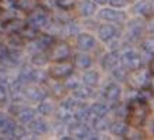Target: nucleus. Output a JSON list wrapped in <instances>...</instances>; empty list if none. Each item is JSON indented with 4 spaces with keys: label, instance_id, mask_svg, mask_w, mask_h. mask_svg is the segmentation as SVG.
<instances>
[{
    "label": "nucleus",
    "instance_id": "1",
    "mask_svg": "<svg viewBox=\"0 0 154 140\" xmlns=\"http://www.w3.org/2000/svg\"><path fill=\"white\" fill-rule=\"evenodd\" d=\"M149 115V107L147 103L140 101L137 98H133L130 102L127 103V116L126 122L129 123V126L133 127H140L144 125L146 119Z\"/></svg>",
    "mask_w": 154,
    "mask_h": 140
},
{
    "label": "nucleus",
    "instance_id": "2",
    "mask_svg": "<svg viewBox=\"0 0 154 140\" xmlns=\"http://www.w3.org/2000/svg\"><path fill=\"white\" fill-rule=\"evenodd\" d=\"M51 20L52 19L50 17V11L42 5H38L33 11L28 13L26 23L30 24L31 27L40 30V31H42V30H47V27L51 23Z\"/></svg>",
    "mask_w": 154,
    "mask_h": 140
},
{
    "label": "nucleus",
    "instance_id": "3",
    "mask_svg": "<svg viewBox=\"0 0 154 140\" xmlns=\"http://www.w3.org/2000/svg\"><path fill=\"white\" fill-rule=\"evenodd\" d=\"M74 62L65 60V61H52V64L48 68V76L50 79L55 81H64L71 74H74Z\"/></svg>",
    "mask_w": 154,
    "mask_h": 140
},
{
    "label": "nucleus",
    "instance_id": "4",
    "mask_svg": "<svg viewBox=\"0 0 154 140\" xmlns=\"http://www.w3.org/2000/svg\"><path fill=\"white\" fill-rule=\"evenodd\" d=\"M150 78H151V72L141 67V68H137V70L129 71V75H127L126 81L131 88L137 91V89L149 88Z\"/></svg>",
    "mask_w": 154,
    "mask_h": 140
},
{
    "label": "nucleus",
    "instance_id": "5",
    "mask_svg": "<svg viewBox=\"0 0 154 140\" xmlns=\"http://www.w3.org/2000/svg\"><path fill=\"white\" fill-rule=\"evenodd\" d=\"M120 64L127 71H133L143 67V58L136 50H126L120 54Z\"/></svg>",
    "mask_w": 154,
    "mask_h": 140
},
{
    "label": "nucleus",
    "instance_id": "6",
    "mask_svg": "<svg viewBox=\"0 0 154 140\" xmlns=\"http://www.w3.org/2000/svg\"><path fill=\"white\" fill-rule=\"evenodd\" d=\"M50 54V60L51 61H65L69 60L72 52H71V47L65 41H57L51 47V50L48 51Z\"/></svg>",
    "mask_w": 154,
    "mask_h": 140
},
{
    "label": "nucleus",
    "instance_id": "7",
    "mask_svg": "<svg viewBox=\"0 0 154 140\" xmlns=\"http://www.w3.org/2000/svg\"><path fill=\"white\" fill-rule=\"evenodd\" d=\"M146 31V21L143 19H131L127 23V41H139Z\"/></svg>",
    "mask_w": 154,
    "mask_h": 140
},
{
    "label": "nucleus",
    "instance_id": "8",
    "mask_svg": "<svg viewBox=\"0 0 154 140\" xmlns=\"http://www.w3.org/2000/svg\"><path fill=\"white\" fill-rule=\"evenodd\" d=\"M48 96V92L45 88H42L41 85L37 84H30L26 85L24 88V98L26 101H30V102H41L44 98Z\"/></svg>",
    "mask_w": 154,
    "mask_h": 140
},
{
    "label": "nucleus",
    "instance_id": "9",
    "mask_svg": "<svg viewBox=\"0 0 154 140\" xmlns=\"http://www.w3.org/2000/svg\"><path fill=\"white\" fill-rule=\"evenodd\" d=\"M99 19L106 21V23H123L126 20V14L123 11H119L115 7H109V9H102L98 13Z\"/></svg>",
    "mask_w": 154,
    "mask_h": 140
},
{
    "label": "nucleus",
    "instance_id": "10",
    "mask_svg": "<svg viewBox=\"0 0 154 140\" xmlns=\"http://www.w3.org/2000/svg\"><path fill=\"white\" fill-rule=\"evenodd\" d=\"M98 37L103 42H110L115 38L120 37L119 28L113 24H100L98 27Z\"/></svg>",
    "mask_w": 154,
    "mask_h": 140
},
{
    "label": "nucleus",
    "instance_id": "11",
    "mask_svg": "<svg viewBox=\"0 0 154 140\" xmlns=\"http://www.w3.org/2000/svg\"><path fill=\"white\" fill-rule=\"evenodd\" d=\"M131 11L136 16H141V17H151L154 14V2L153 0H139L136 2Z\"/></svg>",
    "mask_w": 154,
    "mask_h": 140
},
{
    "label": "nucleus",
    "instance_id": "12",
    "mask_svg": "<svg viewBox=\"0 0 154 140\" xmlns=\"http://www.w3.org/2000/svg\"><path fill=\"white\" fill-rule=\"evenodd\" d=\"M95 47H96V40L92 34L89 33H79L76 36V48L79 51L89 52L92 51Z\"/></svg>",
    "mask_w": 154,
    "mask_h": 140
},
{
    "label": "nucleus",
    "instance_id": "13",
    "mask_svg": "<svg viewBox=\"0 0 154 140\" xmlns=\"http://www.w3.org/2000/svg\"><path fill=\"white\" fill-rule=\"evenodd\" d=\"M120 64V54L117 50H112V51L106 52L100 60V65L103 70L106 71H112L115 67H117Z\"/></svg>",
    "mask_w": 154,
    "mask_h": 140
},
{
    "label": "nucleus",
    "instance_id": "14",
    "mask_svg": "<svg viewBox=\"0 0 154 140\" xmlns=\"http://www.w3.org/2000/svg\"><path fill=\"white\" fill-rule=\"evenodd\" d=\"M103 98L106 99L107 102H119L122 98V88L120 85L116 84V82H110L109 85L105 86L103 89Z\"/></svg>",
    "mask_w": 154,
    "mask_h": 140
},
{
    "label": "nucleus",
    "instance_id": "15",
    "mask_svg": "<svg viewBox=\"0 0 154 140\" xmlns=\"http://www.w3.org/2000/svg\"><path fill=\"white\" fill-rule=\"evenodd\" d=\"M129 123L126 122V119H117V120L110 122V126H109V132L112 133L113 136H117V137H126L129 135Z\"/></svg>",
    "mask_w": 154,
    "mask_h": 140
},
{
    "label": "nucleus",
    "instance_id": "16",
    "mask_svg": "<svg viewBox=\"0 0 154 140\" xmlns=\"http://www.w3.org/2000/svg\"><path fill=\"white\" fill-rule=\"evenodd\" d=\"M27 129L30 130V133L33 135H45L50 130V125L44 119H40V117H34L33 120L27 123Z\"/></svg>",
    "mask_w": 154,
    "mask_h": 140
},
{
    "label": "nucleus",
    "instance_id": "17",
    "mask_svg": "<svg viewBox=\"0 0 154 140\" xmlns=\"http://www.w3.org/2000/svg\"><path fill=\"white\" fill-rule=\"evenodd\" d=\"M26 26V21L17 19V17H13V19H7L6 21L2 23V28L3 31L7 34H14V33H20L21 28Z\"/></svg>",
    "mask_w": 154,
    "mask_h": 140
},
{
    "label": "nucleus",
    "instance_id": "18",
    "mask_svg": "<svg viewBox=\"0 0 154 140\" xmlns=\"http://www.w3.org/2000/svg\"><path fill=\"white\" fill-rule=\"evenodd\" d=\"M54 81V84H48V81L45 82L44 85H47V92L48 95L51 96V98H62V96H65V93H66V86L64 85V82L62 81H55V79H52Z\"/></svg>",
    "mask_w": 154,
    "mask_h": 140
},
{
    "label": "nucleus",
    "instance_id": "19",
    "mask_svg": "<svg viewBox=\"0 0 154 140\" xmlns=\"http://www.w3.org/2000/svg\"><path fill=\"white\" fill-rule=\"evenodd\" d=\"M55 103L54 101L51 99V96L48 95L47 98H44L41 102H38V106H37V112L41 115V116H50L52 113H55Z\"/></svg>",
    "mask_w": 154,
    "mask_h": 140
},
{
    "label": "nucleus",
    "instance_id": "20",
    "mask_svg": "<svg viewBox=\"0 0 154 140\" xmlns=\"http://www.w3.org/2000/svg\"><path fill=\"white\" fill-rule=\"evenodd\" d=\"M92 64H94L92 57L89 55L88 52L81 51L74 55V65L76 68H79V70H89L92 67Z\"/></svg>",
    "mask_w": 154,
    "mask_h": 140
},
{
    "label": "nucleus",
    "instance_id": "21",
    "mask_svg": "<svg viewBox=\"0 0 154 140\" xmlns=\"http://www.w3.org/2000/svg\"><path fill=\"white\" fill-rule=\"evenodd\" d=\"M71 92H72V96H75L78 101H82V102L88 101V99H91L94 96V88H91V86H88V85H85V84L78 85Z\"/></svg>",
    "mask_w": 154,
    "mask_h": 140
},
{
    "label": "nucleus",
    "instance_id": "22",
    "mask_svg": "<svg viewBox=\"0 0 154 140\" xmlns=\"http://www.w3.org/2000/svg\"><path fill=\"white\" fill-rule=\"evenodd\" d=\"M74 115H75V120H78V122H84V123H89V122H91V119H92L91 107H89L88 105H85V103H82V101L79 102L78 107L75 109Z\"/></svg>",
    "mask_w": 154,
    "mask_h": 140
},
{
    "label": "nucleus",
    "instance_id": "23",
    "mask_svg": "<svg viewBox=\"0 0 154 140\" xmlns=\"http://www.w3.org/2000/svg\"><path fill=\"white\" fill-rule=\"evenodd\" d=\"M78 11L82 17H92L96 13V3L94 0H81L78 5Z\"/></svg>",
    "mask_w": 154,
    "mask_h": 140
},
{
    "label": "nucleus",
    "instance_id": "24",
    "mask_svg": "<svg viewBox=\"0 0 154 140\" xmlns=\"http://www.w3.org/2000/svg\"><path fill=\"white\" fill-rule=\"evenodd\" d=\"M89 123L95 132H105L110 126V120L107 119V116H92Z\"/></svg>",
    "mask_w": 154,
    "mask_h": 140
},
{
    "label": "nucleus",
    "instance_id": "25",
    "mask_svg": "<svg viewBox=\"0 0 154 140\" xmlns=\"http://www.w3.org/2000/svg\"><path fill=\"white\" fill-rule=\"evenodd\" d=\"M55 116L58 120L64 122L66 125L75 120L74 110H71V109H68V107H65V106H61V105H58V107L55 109Z\"/></svg>",
    "mask_w": 154,
    "mask_h": 140
},
{
    "label": "nucleus",
    "instance_id": "26",
    "mask_svg": "<svg viewBox=\"0 0 154 140\" xmlns=\"http://www.w3.org/2000/svg\"><path fill=\"white\" fill-rule=\"evenodd\" d=\"M99 81H100V76H99V74L94 70H86L85 74L82 75V82H84L85 85L91 86V88H98Z\"/></svg>",
    "mask_w": 154,
    "mask_h": 140
},
{
    "label": "nucleus",
    "instance_id": "27",
    "mask_svg": "<svg viewBox=\"0 0 154 140\" xmlns=\"http://www.w3.org/2000/svg\"><path fill=\"white\" fill-rule=\"evenodd\" d=\"M40 5L37 0H16L14 2V7L20 11H23V13H30V11H33L37 6Z\"/></svg>",
    "mask_w": 154,
    "mask_h": 140
},
{
    "label": "nucleus",
    "instance_id": "28",
    "mask_svg": "<svg viewBox=\"0 0 154 140\" xmlns=\"http://www.w3.org/2000/svg\"><path fill=\"white\" fill-rule=\"evenodd\" d=\"M91 113L92 116H107V113L110 112L112 107L103 102H95L91 105Z\"/></svg>",
    "mask_w": 154,
    "mask_h": 140
},
{
    "label": "nucleus",
    "instance_id": "29",
    "mask_svg": "<svg viewBox=\"0 0 154 140\" xmlns=\"http://www.w3.org/2000/svg\"><path fill=\"white\" fill-rule=\"evenodd\" d=\"M48 61H51L48 51H38L31 54V64L35 67H44Z\"/></svg>",
    "mask_w": 154,
    "mask_h": 140
},
{
    "label": "nucleus",
    "instance_id": "30",
    "mask_svg": "<svg viewBox=\"0 0 154 140\" xmlns=\"http://www.w3.org/2000/svg\"><path fill=\"white\" fill-rule=\"evenodd\" d=\"M41 33L40 30H37V28L31 27L30 24L26 23V26H24L23 28H21V31H20V36L26 40V41H33V40H35V38L38 37V34Z\"/></svg>",
    "mask_w": 154,
    "mask_h": 140
},
{
    "label": "nucleus",
    "instance_id": "31",
    "mask_svg": "<svg viewBox=\"0 0 154 140\" xmlns=\"http://www.w3.org/2000/svg\"><path fill=\"white\" fill-rule=\"evenodd\" d=\"M141 50L149 57L154 58V37H147L141 41Z\"/></svg>",
    "mask_w": 154,
    "mask_h": 140
},
{
    "label": "nucleus",
    "instance_id": "32",
    "mask_svg": "<svg viewBox=\"0 0 154 140\" xmlns=\"http://www.w3.org/2000/svg\"><path fill=\"white\" fill-rule=\"evenodd\" d=\"M76 5V0H55V6L62 11H69Z\"/></svg>",
    "mask_w": 154,
    "mask_h": 140
},
{
    "label": "nucleus",
    "instance_id": "33",
    "mask_svg": "<svg viewBox=\"0 0 154 140\" xmlns=\"http://www.w3.org/2000/svg\"><path fill=\"white\" fill-rule=\"evenodd\" d=\"M62 82H64V85L66 86V89H68V91H72V89H75L78 85H81L79 78H78L75 74H71L69 76H68L66 79H64Z\"/></svg>",
    "mask_w": 154,
    "mask_h": 140
},
{
    "label": "nucleus",
    "instance_id": "34",
    "mask_svg": "<svg viewBox=\"0 0 154 140\" xmlns=\"http://www.w3.org/2000/svg\"><path fill=\"white\" fill-rule=\"evenodd\" d=\"M109 5L115 9H123L129 5V0H109Z\"/></svg>",
    "mask_w": 154,
    "mask_h": 140
},
{
    "label": "nucleus",
    "instance_id": "35",
    "mask_svg": "<svg viewBox=\"0 0 154 140\" xmlns=\"http://www.w3.org/2000/svg\"><path fill=\"white\" fill-rule=\"evenodd\" d=\"M146 30H147L149 33H153L154 34V14L151 16V19L146 23Z\"/></svg>",
    "mask_w": 154,
    "mask_h": 140
},
{
    "label": "nucleus",
    "instance_id": "36",
    "mask_svg": "<svg viewBox=\"0 0 154 140\" xmlns=\"http://www.w3.org/2000/svg\"><path fill=\"white\" fill-rule=\"evenodd\" d=\"M149 88H150V89H151V91H153V92H154V75H153V74H151V78H150Z\"/></svg>",
    "mask_w": 154,
    "mask_h": 140
},
{
    "label": "nucleus",
    "instance_id": "37",
    "mask_svg": "<svg viewBox=\"0 0 154 140\" xmlns=\"http://www.w3.org/2000/svg\"><path fill=\"white\" fill-rule=\"evenodd\" d=\"M96 5H106V3H109V0H94Z\"/></svg>",
    "mask_w": 154,
    "mask_h": 140
},
{
    "label": "nucleus",
    "instance_id": "38",
    "mask_svg": "<svg viewBox=\"0 0 154 140\" xmlns=\"http://www.w3.org/2000/svg\"><path fill=\"white\" fill-rule=\"evenodd\" d=\"M150 72L154 75V58H153V61H151V64H150Z\"/></svg>",
    "mask_w": 154,
    "mask_h": 140
},
{
    "label": "nucleus",
    "instance_id": "39",
    "mask_svg": "<svg viewBox=\"0 0 154 140\" xmlns=\"http://www.w3.org/2000/svg\"><path fill=\"white\" fill-rule=\"evenodd\" d=\"M153 133H154V123H153Z\"/></svg>",
    "mask_w": 154,
    "mask_h": 140
},
{
    "label": "nucleus",
    "instance_id": "40",
    "mask_svg": "<svg viewBox=\"0 0 154 140\" xmlns=\"http://www.w3.org/2000/svg\"><path fill=\"white\" fill-rule=\"evenodd\" d=\"M153 2H154V0H153Z\"/></svg>",
    "mask_w": 154,
    "mask_h": 140
}]
</instances>
